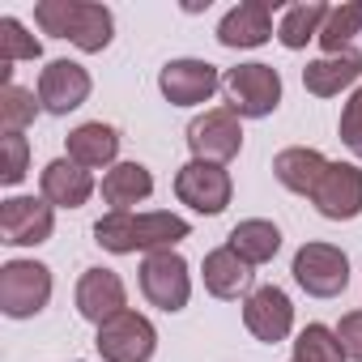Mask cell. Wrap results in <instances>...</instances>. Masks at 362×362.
Masks as SVG:
<instances>
[{
	"instance_id": "6da1fadb",
	"label": "cell",
	"mask_w": 362,
	"mask_h": 362,
	"mask_svg": "<svg viewBox=\"0 0 362 362\" xmlns=\"http://www.w3.org/2000/svg\"><path fill=\"white\" fill-rule=\"evenodd\" d=\"M188 235H192V226L179 214H166V209H153V214H107V218L94 222L98 247H107L115 256L170 252L179 239H188Z\"/></svg>"
},
{
	"instance_id": "7a4b0ae2",
	"label": "cell",
	"mask_w": 362,
	"mask_h": 362,
	"mask_svg": "<svg viewBox=\"0 0 362 362\" xmlns=\"http://www.w3.org/2000/svg\"><path fill=\"white\" fill-rule=\"evenodd\" d=\"M35 22L43 35L52 39H69L77 52H103L115 35V18L107 5L94 0H39L35 5Z\"/></svg>"
},
{
	"instance_id": "3957f363",
	"label": "cell",
	"mask_w": 362,
	"mask_h": 362,
	"mask_svg": "<svg viewBox=\"0 0 362 362\" xmlns=\"http://www.w3.org/2000/svg\"><path fill=\"white\" fill-rule=\"evenodd\" d=\"M222 90L239 119H264L281 103V73L273 64H235L226 69Z\"/></svg>"
},
{
	"instance_id": "277c9868",
	"label": "cell",
	"mask_w": 362,
	"mask_h": 362,
	"mask_svg": "<svg viewBox=\"0 0 362 362\" xmlns=\"http://www.w3.org/2000/svg\"><path fill=\"white\" fill-rule=\"evenodd\" d=\"M52 298V269L39 260H9L0 269V311L9 320H30Z\"/></svg>"
},
{
	"instance_id": "5b68a950",
	"label": "cell",
	"mask_w": 362,
	"mask_h": 362,
	"mask_svg": "<svg viewBox=\"0 0 362 362\" xmlns=\"http://www.w3.org/2000/svg\"><path fill=\"white\" fill-rule=\"evenodd\" d=\"M230 192H235L230 170L218 166V162L192 158L188 166H179V175H175V197H179V205H188V209H197L205 218H218L230 205Z\"/></svg>"
},
{
	"instance_id": "8992f818",
	"label": "cell",
	"mask_w": 362,
	"mask_h": 362,
	"mask_svg": "<svg viewBox=\"0 0 362 362\" xmlns=\"http://www.w3.org/2000/svg\"><path fill=\"white\" fill-rule=\"evenodd\" d=\"M141 294L158 311H184L192 298V273L179 252H149L141 264Z\"/></svg>"
},
{
	"instance_id": "52a82bcc",
	"label": "cell",
	"mask_w": 362,
	"mask_h": 362,
	"mask_svg": "<svg viewBox=\"0 0 362 362\" xmlns=\"http://www.w3.org/2000/svg\"><path fill=\"white\" fill-rule=\"evenodd\" d=\"M94 349L103 362H149L158 349V328L141 311H119L98 328Z\"/></svg>"
},
{
	"instance_id": "ba28073f",
	"label": "cell",
	"mask_w": 362,
	"mask_h": 362,
	"mask_svg": "<svg viewBox=\"0 0 362 362\" xmlns=\"http://www.w3.org/2000/svg\"><path fill=\"white\" fill-rule=\"evenodd\" d=\"M290 273L311 298H337L349 286V260L332 243H303L294 252V269Z\"/></svg>"
},
{
	"instance_id": "9c48e42d",
	"label": "cell",
	"mask_w": 362,
	"mask_h": 362,
	"mask_svg": "<svg viewBox=\"0 0 362 362\" xmlns=\"http://www.w3.org/2000/svg\"><path fill=\"white\" fill-rule=\"evenodd\" d=\"M56 230V205L43 197H9L0 201V235L9 247H39Z\"/></svg>"
},
{
	"instance_id": "30bf717a",
	"label": "cell",
	"mask_w": 362,
	"mask_h": 362,
	"mask_svg": "<svg viewBox=\"0 0 362 362\" xmlns=\"http://www.w3.org/2000/svg\"><path fill=\"white\" fill-rule=\"evenodd\" d=\"M188 149L201 158V162H230L239 149H243V128H239V115L230 107H214L205 115H197L188 124Z\"/></svg>"
},
{
	"instance_id": "8fae6325",
	"label": "cell",
	"mask_w": 362,
	"mask_h": 362,
	"mask_svg": "<svg viewBox=\"0 0 362 362\" xmlns=\"http://www.w3.org/2000/svg\"><path fill=\"white\" fill-rule=\"evenodd\" d=\"M311 205L328 222H354L362 214V170L354 162H328L320 188L311 192Z\"/></svg>"
},
{
	"instance_id": "7c38bea8",
	"label": "cell",
	"mask_w": 362,
	"mask_h": 362,
	"mask_svg": "<svg viewBox=\"0 0 362 362\" xmlns=\"http://www.w3.org/2000/svg\"><path fill=\"white\" fill-rule=\"evenodd\" d=\"M222 77L209 60H170L162 64L158 73V90L170 107H197V103H209L218 94Z\"/></svg>"
},
{
	"instance_id": "4fadbf2b",
	"label": "cell",
	"mask_w": 362,
	"mask_h": 362,
	"mask_svg": "<svg viewBox=\"0 0 362 362\" xmlns=\"http://www.w3.org/2000/svg\"><path fill=\"white\" fill-rule=\"evenodd\" d=\"M243 324H247V332H252L256 341H264V345L286 341L290 328H294V307H290L286 290H281V286H260V290H252L247 303H243Z\"/></svg>"
},
{
	"instance_id": "5bb4252c",
	"label": "cell",
	"mask_w": 362,
	"mask_h": 362,
	"mask_svg": "<svg viewBox=\"0 0 362 362\" xmlns=\"http://www.w3.org/2000/svg\"><path fill=\"white\" fill-rule=\"evenodd\" d=\"M77 311H81V320H90L98 328L107 320H115L119 311H128V290H124L119 273H111V269H86L81 281H77Z\"/></svg>"
},
{
	"instance_id": "9a60e30c",
	"label": "cell",
	"mask_w": 362,
	"mask_h": 362,
	"mask_svg": "<svg viewBox=\"0 0 362 362\" xmlns=\"http://www.w3.org/2000/svg\"><path fill=\"white\" fill-rule=\"evenodd\" d=\"M90 98V73L73 60H52L39 77V103L52 115H69Z\"/></svg>"
},
{
	"instance_id": "2e32d148",
	"label": "cell",
	"mask_w": 362,
	"mask_h": 362,
	"mask_svg": "<svg viewBox=\"0 0 362 362\" xmlns=\"http://www.w3.org/2000/svg\"><path fill=\"white\" fill-rule=\"evenodd\" d=\"M39 188H43L47 205H56V209H81L94 197V175L86 166H77L73 158H56V162L43 166Z\"/></svg>"
},
{
	"instance_id": "e0dca14e",
	"label": "cell",
	"mask_w": 362,
	"mask_h": 362,
	"mask_svg": "<svg viewBox=\"0 0 362 362\" xmlns=\"http://www.w3.org/2000/svg\"><path fill=\"white\" fill-rule=\"evenodd\" d=\"M273 39V9L264 0H243L218 22V43L222 47H260Z\"/></svg>"
},
{
	"instance_id": "ac0fdd59",
	"label": "cell",
	"mask_w": 362,
	"mask_h": 362,
	"mask_svg": "<svg viewBox=\"0 0 362 362\" xmlns=\"http://www.w3.org/2000/svg\"><path fill=\"white\" fill-rule=\"evenodd\" d=\"M358 77H362V52H354V47L341 52V56L311 60V64L303 69V86H307V94H315V98H332V94L349 90Z\"/></svg>"
},
{
	"instance_id": "d6986e66",
	"label": "cell",
	"mask_w": 362,
	"mask_h": 362,
	"mask_svg": "<svg viewBox=\"0 0 362 362\" xmlns=\"http://www.w3.org/2000/svg\"><path fill=\"white\" fill-rule=\"evenodd\" d=\"M328 170V158L320 149H307V145H294V149H281L273 158V175H277V184L298 192V197H311L320 188V179Z\"/></svg>"
},
{
	"instance_id": "ffe728a7",
	"label": "cell",
	"mask_w": 362,
	"mask_h": 362,
	"mask_svg": "<svg viewBox=\"0 0 362 362\" xmlns=\"http://www.w3.org/2000/svg\"><path fill=\"white\" fill-rule=\"evenodd\" d=\"M153 192V175L141 162H115L103 175V201L111 205V214H132V205L149 201Z\"/></svg>"
},
{
	"instance_id": "44dd1931",
	"label": "cell",
	"mask_w": 362,
	"mask_h": 362,
	"mask_svg": "<svg viewBox=\"0 0 362 362\" xmlns=\"http://www.w3.org/2000/svg\"><path fill=\"white\" fill-rule=\"evenodd\" d=\"M201 277H205V290L214 298H239L252 286V264L235 247H214L201 264Z\"/></svg>"
},
{
	"instance_id": "7402d4cb",
	"label": "cell",
	"mask_w": 362,
	"mask_h": 362,
	"mask_svg": "<svg viewBox=\"0 0 362 362\" xmlns=\"http://www.w3.org/2000/svg\"><path fill=\"white\" fill-rule=\"evenodd\" d=\"M115 153H119V132L103 119L94 124H81L69 132V158L86 170H98V166H115Z\"/></svg>"
},
{
	"instance_id": "603a6c76",
	"label": "cell",
	"mask_w": 362,
	"mask_h": 362,
	"mask_svg": "<svg viewBox=\"0 0 362 362\" xmlns=\"http://www.w3.org/2000/svg\"><path fill=\"white\" fill-rule=\"evenodd\" d=\"M226 247H235L247 264H269L281 252V230L273 222H264V218H247V222H239L230 230Z\"/></svg>"
},
{
	"instance_id": "cb8c5ba5",
	"label": "cell",
	"mask_w": 362,
	"mask_h": 362,
	"mask_svg": "<svg viewBox=\"0 0 362 362\" xmlns=\"http://www.w3.org/2000/svg\"><path fill=\"white\" fill-rule=\"evenodd\" d=\"M324 22H328V5H320V0H307V5H290V9L281 13L277 39H281V47L298 52V47H307L311 39H320Z\"/></svg>"
},
{
	"instance_id": "d4e9b609",
	"label": "cell",
	"mask_w": 362,
	"mask_h": 362,
	"mask_svg": "<svg viewBox=\"0 0 362 362\" xmlns=\"http://www.w3.org/2000/svg\"><path fill=\"white\" fill-rule=\"evenodd\" d=\"M43 56V43L35 35H26V26L18 18H0V73H5V86H9V73L18 60H39Z\"/></svg>"
},
{
	"instance_id": "484cf974",
	"label": "cell",
	"mask_w": 362,
	"mask_h": 362,
	"mask_svg": "<svg viewBox=\"0 0 362 362\" xmlns=\"http://www.w3.org/2000/svg\"><path fill=\"white\" fill-rule=\"evenodd\" d=\"M39 94L35 90H26V86H0V128L5 132H26L30 124H35V115H39Z\"/></svg>"
},
{
	"instance_id": "4316f807",
	"label": "cell",
	"mask_w": 362,
	"mask_h": 362,
	"mask_svg": "<svg viewBox=\"0 0 362 362\" xmlns=\"http://www.w3.org/2000/svg\"><path fill=\"white\" fill-rule=\"evenodd\" d=\"M354 35H362V5H337V9H328V22L320 30V47L328 56H341V52H349Z\"/></svg>"
},
{
	"instance_id": "83f0119b",
	"label": "cell",
	"mask_w": 362,
	"mask_h": 362,
	"mask_svg": "<svg viewBox=\"0 0 362 362\" xmlns=\"http://www.w3.org/2000/svg\"><path fill=\"white\" fill-rule=\"evenodd\" d=\"M294 362H345L341 337L324 324H307L294 341Z\"/></svg>"
},
{
	"instance_id": "f1b7e54d",
	"label": "cell",
	"mask_w": 362,
	"mask_h": 362,
	"mask_svg": "<svg viewBox=\"0 0 362 362\" xmlns=\"http://www.w3.org/2000/svg\"><path fill=\"white\" fill-rule=\"evenodd\" d=\"M0 184L5 188H13V184H22L26 179V162H30V145H26V136L22 132H5L0 136Z\"/></svg>"
},
{
	"instance_id": "f546056e",
	"label": "cell",
	"mask_w": 362,
	"mask_h": 362,
	"mask_svg": "<svg viewBox=\"0 0 362 362\" xmlns=\"http://www.w3.org/2000/svg\"><path fill=\"white\" fill-rule=\"evenodd\" d=\"M341 141H345L349 153L362 158V86L349 94V103H345V111H341Z\"/></svg>"
},
{
	"instance_id": "4dcf8cb0",
	"label": "cell",
	"mask_w": 362,
	"mask_h": 362,
	"mask_svg": "<svg viewBox=\"0 0 362 362\" xmlns=\"http://www.w3.org/2000/svg\"><path fill=\"white\" fill-rule=\"evenodd\" d=\"M337 337H341V349H345V358L362 362V311H349V315H341V324H337Z\"/></svg>"
}]
</instances>
